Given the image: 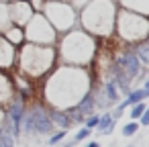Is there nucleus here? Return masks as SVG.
<instances>
[{"label": "nucleus", "instance_id": "1", "mask_svg": "<svg viewBox=\"0 0 149 147\" xmlns=\"http://www.w3.org/2000/svg\"><path fill=\"white\" fill-rule=\"evenodd\" d=\"M94 84V76L90 68H76L57 63L47 76L41 88V102L47 108L68 110L80 102L84 94L90 92Z\"/></svg>", "mask_w": 149, "mask_h": 147}, {"label": "nucleus", "instance_id": "2", "mask_svg": "<svg viewBox=\"0 0 149 147\" xmlns=\"http://www.w3.org/2000/svg\"><path fill=\"white\" fill-rule=\"evenodd\" d=\"M98 45L100 43L96 37L76 27L57 37V43H55L57 63L76 65V68H92V61L98 53Z\"/></svg>", "mask_w": 149, "mask_h": 147}, {"label": "nucleus", "instance_id": "3", "mask_svg": "<svg viewBox=\"0 0 149 147\" xmlns=\"http://www.w3.org/2000/svg\"><path fill=\"white\" fill-rule=\"evenodd\" d=\"M116 10V0H90L78 13V27L96 39H110L114 35Z\"/></svg>", "mask_w": 149, "mask_h": 147}, {"label": "nucleus", "instance_id": "4", "mask_svg": "<svg viewBox=\"0 0 149 147\" xmlns=\"http://www.w3.org/2000/svg\"><path fill=\"white\" fill-rule=\"evenodd\" d=\"M55 65H57L55 47L35 45V43H23V45L17 49L15 68H17L19 74H23V76L29 78V80L45 78Z\"/></svg>", "mask_w": 149, "mask_h": 147}, {"label": "nucleus", "instance_id": "5", "mask_svg": "<svg viewBox=\"0 0 149 147\" xmlns=\"http://www.w3.org/2000/svg\"><path fill=\"white\" fill-rule=\"evenodd\" d=\"M149 35V19L141 17L137 13L118 8L116 10V19H114V35L120 43L127 45H135L145 41Z\"/></svg>", "mask_w": 149, "mask_h": 147}, {"label": "nucleus", "instance_id": "6", "mask_svg": "<svg viewBox=\"0 0 149 147\" xmlns=\"http://www.w3.org/2000/svg\"><path fill=\"white\" fill-rule=\"evenodd\" d=\"M53 129L55 127L49 118V108L41 100H31L21 123V137H49Z\"/></svg>", "mask_w": 149, "mask_h": 147}, {"label": "nucleus", "instance_id": "7", "mask_svg": "<svg viewBox=\"0 0 149 147\" xmlns=\"http://www.w3.org/2000/svg\"><path fill=\"white\" fill-rule=\"evenodd\" d=\"M41 15L51 23L57 35H63L78 27V13L68 2H45Z\"/></svg>", "mask_w": 149, "mask_h": 147}, {"label": "nucleus", "instance_id": "8", "mask_svg": "<svg viewBox=\"0 0 149 147\" xmlns=\"http://www.w3.org/2000/svg\"><path fill=\"white\" fill-rule=\"evenodd\" d=\"M23 31H25V43H35V45L55 47L57 37H59L57 31L51 27V23L41 13H33V17L23 27Z\"/></svg>", "mask_w": 149, "mask_h": 147}, {"label": "nucleus", "instance_id": "9", "mask_svg": "<svg viewBox=\"0 0 149 147\" xmlns=\"http://www.w3.org/2000/svg\"><path fill=\"white\" fill-rule=\"evenodd\" d=\"M116 39V37H114ZM118 41V39H116ZM112 61L116 65H120L125 70V74L135 82V80H145V74H147V68L141 65L139 57L135 55L133 51V45H127V43H120L116 45V49H112Z\"/></svg>", "mask_w": 149, "mask_h": 147}, {"label": "nucleus", "instance_id": "10", "mask_svg": "<svg viewBox=\"0 0 149 147\" xmlns=\"http://www.w3.org/2000/svg\"><path fill=\"white\" fill-rule=\"evenodd\" d=\"M8 15H10V23L25 27L29 23V19L33 17V8L29 6V0H10L8 2Z\"/></svg>", "mask_w": 149, "mask_h": 147}, {"label": "nucleus", "instance_id": "11", "mask_svg": "<svg viewBox=\"0 0 149 147\" xmlns=\"http://www.w3.org/2000/svg\"><path fill=\"white\" fill-rule=\"evenodd\" d=\"M15 61H17V47L10 45L0 33V70L10 72L15 68Z\"/></svg>", "mask_w": 149, "mask_h": 147}, {"label": "nucleus", "instance_id": "12", "mask_svg": "<svg viewBox=\"0 0 149 147\" xmlns=\"http://www.w3.org/2000/svg\"><path fill=\"white\" fill-rule=\"evenodd\" d=\"M15 96V86H13V76L4 70H0V104H6Z\"/></svg>", "mask_w": 149, "mask_h": 147}, {"label": "nucleus", "instance_id": "13", "mask_svg": "<svg viewBox=\"0 0 149 147\" xmlns=\"http://www.w3.org/2000/svg\"><path fill=\"white\" fill-rule=\"evenodd\" d=\"M116 4L118 8H125L149 19V0H116Z\"/></svg>", "mask_w": 149, "mask_h": 147}, {"label": "nucleus", "instance_id": "14", "mask_svg": "<svg viewBox=\"0 0 149 147\" xmlns=\"http://www.w3.org/2000/svg\"><path fill=\"white\" fill-rule=\"evenodd\" d=\"M2 37H4L10 45H15L17 49L25 43V31H23V27H19V25H10V27L2 33Z\"/></svg>", "mask_w": 149, "mask_h": 147}, {"label": "nucleus", "instance_id": "15", "mask_svg": "<svg viewBox=\"0 0 149 147\" xmlns=\"http://www.w3.org/2000/svg\"><path fill=\"white\" fill-rule=\"evenodd\" d=\"M114 127H116V121L112 118V114H110L108 110H102V114L98 116V125H96L94 131H98V133H102V135H110V133L114 131Z\"/></svg>", "mask_w": 149, "mask_h": 147}, {"label": "nucleus", "instance_id": "16", "mask_svg": "<svg viewBox=\"0 0 149 147\" xmlns=\"http://www.w3.org/2000/svg\"><path fill=\"white\" fill-rule=\"evenodd\" d=\"M49 118L53 123L55 129H61V131H68L72 129V123L68 118V112L65 110H55V108H49Z\"/></svg>", "mask_w": 149, "mask_h": 147}, {"label": "nucleus", "instance_id": "17", "mask_svg": "<svg viewBox=\"0 0 149 147\" xmlns=\"http://www.w3.org/2000/svg\"><path fill=\"white\" fill-rule=\"evenodd\" d=\"M76 108H78V112H80V114H84V116H88V114L96 112V100H94V94H92V90L80 98V102L76 104Z\"/></svg>", "mask_w": 149, "mask_h": 147}, {"label": "nucleus", "instance_id": "18", "mask_svg": "<svg viewBox=\"0 0 149 147\" xmlns=\"http://www.w3.org/2000/svg\"><path fill=\"white\" fill-rule=\"evenodd\" d=\"M133 51H135V55L139 57L141 65H143V68H149V45H147L145 41L135 43V45H133Z\"/></svg>", "mask_w": 149, "mask_h": 147}, {"label": "nucleus", "instance_id": "19", "mask_svg": "<svg viewBox=\"0 0 149 147\" xmlns=\"http://www.w3.org/2000/svg\"><path fill=\"white\" fill-rule=\"evenodd\" d=\"M149 106V102L147 100H143V102H137V104H133V106H129L127 108V116L131 118V121H139L141 118V114L145 112V108Z\"/></svg>", "mask_w": 149, "mask_h": 147}, {"label": "nucleus", "instance_id": "20", "mask_svg": "<svg viewBox=\"0 0 149 147\" xmlns=\"http://www.w3.org/2000/svg\"><path fill=\"white\" fill-rule=\"evenodd\" d=\"M10 15H8V4L6 2H0V33H4L10 27Z\"/></svg>", "mask_w": 149, "mask_h": 147}, {"label": "nucleus", "instance_id": "21", "mask_svg": "<svg viewBox=\"0 0 149 147\" xmlns=\"http://www.w3.org/2000/svg\"><path fill=\"white\" fill-rule=\"evenodd\" d=\"M92 133H94L92 129H88V127H84V125H82V127L76 131V135H74V139H72L70 143H72V145H76V143H82V141L90 139V135H92Z\"/></svg>", "mask_w": 149, "mask_h": 147}, {"label": "nucleus", "instance_id": "22", "mask_svg": "<svg viewBox=\"0 0 149 147\" xmlns=\"http://www.w3.org/2000/svg\"><path fill=\"white\" fill-rule=\"evenodd\" d=\"M65 137H68V131L57 129V131H53V133L47 137V145H51V147H53V145H59V143H61Z\"/></svg>", "mask_w": 149, "mask_h": 147}, {"label": "nucleus", "instance_id": "23", "mask_svg": "<svg viewBox=\"0 0 149 147\" xmlns=\"http://www.w3.org/2000/svg\"><path fill=\"white\" fill-rule=\"evenodd\" d=\"M139 129H141V127H139V123H137V121H129V123L123 127V131H120V133H123V137H135V135L139 133Z\"/></svg>", "mask_w": 149, "mask_h": 147}, {"label": "nucleus", "instance_id": "24", "mask_svg": "<svg viewBox=\"0 0 149 147\" xmlns=\"http://www.w3.org/2000/svg\"><path fill=\"white\" fill-rule=\"evenodd\" d=\"M0 147H17V139L4 131H0Z\"/></svg>", "mask_w": 149, "mask_h": 147}, {"label": "nucleus", "instance_id": "25", "mask_svg": "<svg viewBox=\"0 0 149 147\" xmlns=\"http://www.w3.org/2000/svg\"><path fill=\"white\" fill-rule=\"evenodd\" d=\"M98 116H100L98 112L88 114V116L84 118V127H88V129H92V131H94V129H96V125H98Z\"/></svg>", "mask_w": 149, "mask_h": 147}, {"label": "nucleus", "instance_id": "26", "mask_svg": "<svg viewBox=\"0 0 149 147\" xmlns=\"http://www.w3.org/2000/svg\"><path fill=\"white\" fill-rule=\"evenodd\" d=\"M88 2H90V0H68V4H70V6H72L76 13H80V10H82V8H84Z\"/></svg>", "mask_w": 149, "mask_h": 147}, {"label": "nucleus", "instance_id": "27", "mask_svg": "<svg viewBox=\"0 0 149 147\" xmlns=\"http://www.w3.org/2000/svg\"><path fill=\"white\" fill-rule=\"evenodd\" d=\"M29 6L33 8V13H41L45 6V0H29Z\"/></svg>", "mask_w": 149, "mask_h": 147}, {"label": "nucleus", "instance_id": "28", "mask_svg": "<svg viewBox=\"0 0 149 147\" xmlns=\"http://www.w3.org/2000/svg\"><path fill=\"white\" fill-rule=\"evenodd\" d=\"M137 123H139V127H149V106L145 108V112L141 114V118Z\"/></svg>", "mask_w": 149, "mask_h": 147}, {"label": "nucleus", "instance_id": "29", "mask_svg": "<svg viewBox=\"0 0 149 147\" xmlns=\"http://www.w3.org/2000/svg\"><path fill=\"white\" fill-rule=\"evenodd\" d=\"M84 147H100V143H98V141H86Z\"/></svg>", "mask_w": 149, "mask_h": 147}, {"label": "nucleus", "instance_id": "30", "mask_svg": "<svg viewBox=\"0 0 149 147\" xmlns=\"http://www.w3.org/2000/svg\"><path fill=\"white\" fill-rule=\"evenodd\" d=\"M141 88H145V90H147V92H149V76H147V78H145V82H143V86H141Z\"/></svg>", "mask_w": 149, "mask_h": 147}, {"label": "nucleus", "instance_id": "31", "mask_svg": "<svg viewBox=\"0 0 149 147\" xmlns=\"http://www.w3.org/2000/svg\"><path fill=\"white\" fill-rule=\"evenodd\" d=\"M2 116H4V106L0 104V125H2Z\"/></svg>", "mask_w": 149, "mask_h": 147}, {"label": "nucleus", "instance_id": "32", "mask_svg": "<svg viewBox=\"0 0 149 147\" xmlns=\"http://www.w3.org/2000/svg\"><path fill=\"white\" fill-rule=\"evenodd\" d=\"M61 147H74V145H72L70 141H65V143H61Z\"/></svg>", "mask_w": 149, "mask_h": 147}, {"label": "nucleus", "instance_id": "33", "mask_svg": "<svg viewBox=\"0 0 149 147\" xmlns=\"http://www.w3.org/2000/svg\"><path fill=\"white\" fill-rule=\"evenodd\" d=\"M45 2H68V0H45Z\"/></svg>", "mask_w": 149, "mask_h": 147}, {"label": "nucleus", "instance_id": "34", "mask_svg": "<svg viewBox=\"0 0 149 147\" xmlns=\"http://www.w3.org/2000/svg\"><path fill=\"white\" fill-rule=\"evenodd\" d=\"M0 2H6V4H8V2H10V0H0Z\"/></svg>", "mask_w": 149, "mask_h": 147}, {"label": "nucleus", "instance_id": "35", "mask_svg": "<svg viewBox=\"0 0 149 147\" xmlns=\"http://www.w3.org/2000/svg\"><path fill=\"white\" fill-rule=\"evenodd\" d=\"M125 147H135V145H125Z\"/></svg>", "mask_w": 149, "mask_h": 147}]
</instances>
